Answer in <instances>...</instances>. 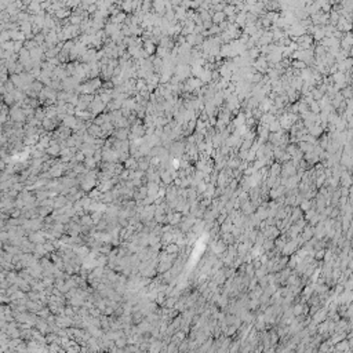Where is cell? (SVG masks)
<instances>
[{
	"label": "cell",
	"mask_w": 353,
	"mask_h": 353,
	"mask_svg": "<svg viewBox=\"0 0 353 353\" xmlns=\"http://www.w3.org/2000/svg\"><path fill=\"white\" fill-rule=\"evenodd\" d=\"M302 308H303L302 305H297L295 308H294L293 313H294V315H301V313H302Z\"/></svg>",
	"instance_id": "obj_7"
},
{
	"label": "cell",
	"mask_w": 353,
	"mask_h": 353,
	"mask_svg": "<svg viewBox=\"0 0 353 353\" xmlns=\"http://www.w3.org/2000/svg\"><path fill=\"white\" fill-rule=\"evenodd\" d=\"M172 251L178 252V245H171V247L167 248V252H172Z\"/></svg>",
	"instance_id": "obj_8"
},
{
	"label": "cell",
	"mask_w": 353,
	"mask_h": 353,
	"mask_svg": "<svg viewBox=\"0 0 353 353\" xmlns=\"http://www.w3.org/2000/svg\"><path fill=\"white\" fill-rule=\"evenodd\" d=\"M54 14H55V18H57V19H64V18H66V17L72 15V13H70V11H69L68 8H65V7L55 10V13H54Z\"/></svg>",
	"instance_id": "obj_2"
},
{
	"label": "cell",
	"mask_w": 353,
	"mask_h": 353,
	"mask_svg": "<svg viewBox=\"0 0 353 353\" xmlns=\"http://www.w3.org/2000/svg\"><path fill=\"white\" fill-rule=\"evenodd\" d=\"M143 46L146 47V51H148V53H149V54H152L153 51H155V46L152 44V41L146 40V41H145V44H143ZM146 51H145V53H146Z\"/></svg>",
	"instance_id": "obj_6"
},
{
	"label": "cell",
	"mask_w": 353,
	"mask_h": 353,
	"mask_svg": "<svg viewBox=\"0 0 353 353\" xmlns=\"http://www.w3.org/2000/svg\"><path fill=\"white\" fill-rule=\"evenodd\" d=\"M40 10H41V6H40V3H37V2H30V4L28 6V11H29V13L37 14Z\"/></svg>",
	"instance_id": "obj_3"
},
{
	"label": "cell",
	"mask_w": 353,
	"mask_h": 353,
	"mask_svg": "<svg viewBox=\"0 0 353 353\" xmlns=\"http://www.w3.org/2000/svg\"><path fill=\"white\" fill-rule=\"evenodd\" d=\"M293 66L295 68V69H301V70H302V69H305V68H306V64L303 62V61H294V62H293Z\"/></svg>",
	"instance_id": "obj_5"
},
{
	"label": "cell",
	"mask_w": 353,
	"mask_h": 353,
	"mask_svg": "<svg viewBox=\"0 0 353 353\" xmlns=\"http://www.w3.org/2000/svg\"><path fill=\"white\" fill-rule=\"evenodd\" d=\"M225 19H226V15L223 14V11H215L214 15L211 17V22L215 24V25H218V24L222 22V21H225Z\"/></svg>",
	"instance_id": "obj_1"
},
{
	"label": "cell",
	"mask_w": 353,
	"mask_h": 353,
	"mask_svg": "<svg viewBox=\"0 0 353 353\" xmlns=\"http://www.w3.org/2000/svg\"><path fill=\"white\" fill-rule=\"evenodd\" d=\"M117 137L119 138H126V131H124V130L121 131L120 130V131H119V134H117Z\"/></svg>",
	"instance_id": "obj_9"
},
{
	"label": "cell",
	"mask_w": 353,
	"mask_h": 353,
	"mask_svg": "<svg viewBox=\"0 0 353 353\" xmlns=\"http://www.w3.org/2000/svg\"><path fill=\"white\" fill-rule=\"evenodd\" d=\"M280 172H281V165L279 163H273L271 167V177H279Z\"/></svg>",
	"instance_id": "obj_4"
}]
</instances>
